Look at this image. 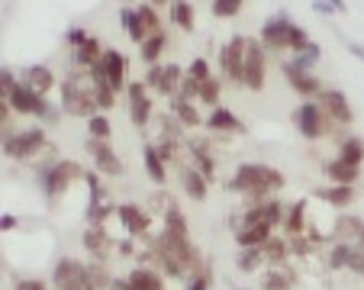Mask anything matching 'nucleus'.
Returning <instances> with one entry per match:
<instances>
[{"label": "nucleus", "instance_id": "obj_54", "mask_svg": "<svg viewBox=\"0 0 364 290\" xmlns=\"http://www.w3.org/2000/svg\"><path fill=\"white\" fill-rule=\"evenodd\" d=\"M345 45H348V52H351V55H355V58H361V62H364V48L358 45V42H345Z\"/></svg>", "mask_w": 364, "mask_h": 290}, {"label": "nucleus", "instance_id": "obj_51", "mask_svg": "<svg viewBox=\"0 0 364 290\" xmlns=\"http://www.w3.org/2000/svg\"><path fill=\"white\" fill-rule=\"evenodd\" d=\"M313 10H316V14H323V16H332V14H336L329 0H313Z\"/></svg>", "mask_w": 364, "mask_h": 290}, {"label": "nucleus", "instance_id": "obj_4", "mask_svg": "<svg viewBox=\"0 0 364 290\" xmlns=\"http://www.w3.org/2000/svg\"><path fill=\"white\" fill-rule=\"evenodd\" d=\"M39 178H42V187H46V197L48 200H55V197H62L75 181L87 178V171H84L77 161L62 159V161H46V165L39 168Z\"/></svg>", "mask_w": 364, "mask_h": 290}, {"label": "nucleus", "instance_id": "obj_8", "mask_svg": "<svg viewBox=\"0 0 364 290\" xmlns=\"http://www.w3.org/2000/svg\"><path fill=\"white\" fill-rule=\"evenodd\" d=\"M294 123H296V129H300L303 139L316 142V139H323L326 132H329V123H332V119L326 117L323 107H319L316 100H303V104L294 110Z\"/></svg>", "mask_w": 364, "mask_h": 290}, {"label": "nucleus", "instance_id": "obj_5", "mask_svg": "<svg viewBox=\"0 0 364 290\" xmlns=\"http://www.w3.org/2000/svg\"><path fill=\"white\" fill-rule=\"evenodd\" d=\"M4 100H7L10 110L20 113V117H39V119H48V123L55 119V107L48 104L39 90L29 87V84H16V87L10 90Z\"/></svg>", "mask_w": 364, "mask_h": 290}, {"label": "nucleus", "instance_id": "obj_24", "mask_svg": "<svg viewBox=\"0 0 364 290\" xmlns=\"http://www.w3.org/2000/svg\"><path fill=\"white\" fill-rule=\"evenodd\" d=\"M296 274L287 268V264H271L262 274V290H294Z\"/></svg>", "mask_w": 364, "mask_h": 290}, {"label": "nucleus", "instance_id": "obj_35", "mask_svg": "<svg viewBox=\"0 0 364 290\" xmlns=\"http://www.w3.org/2000/svg\"><path fill=\"white\" fill-rule=\"evenodd\" d=\"M171 20L178 29H184V33H193V26H197V16H193V7L191 0H171Z\"/></svg>", "mask_w": 364, "mask_h": 290}, {"label": "nucleus", "instance_id": "obj_2", "mask_svg": "<svg viewBox=\"0 0 364 290\" xmlns=\"http://www.w3.org/2000/svg\"><path fill=\"white\" fill-rule=\"evenodd\" d=\"M258 42H262L264 48H271V52H284V48H290V52H300L303 45H309V33L300 26V23H294L287 14H277L271 16V20H264L262 33H258Z\"/></svg>", "mask_w": 364, "mask_h": 290}, {"label": "nucleus", "instance_id": "obj_33", "mask_svg": "<svg viewBox=\"0 0 364 290\" xmlns=\"http://www.w3.org/2000/svg\"><path fill=\"white\" fill-rule=\"evenodd\" d=\"M168 48V36L165 33H159V36H149V39L139 45V58H142L145 65H159V58H161V52Z\"/></svg>", "mask_w": 364, "mask_h": 290}, {"label": "nucleus", "instance_id": "obj_32", "mask_svg": "<svg viewBox=\"0 0 364 290\" xmlns=\"http://www.w3.org/2000/svg\"><path fill=\"white\" fill-rule=\"evenodd\" d=\"M284 229H287L290 239L306 229V200H294L287 210H284Z\"/></svg>", "mask_w": 364, "mask_h": 290}, {"label": "nucleus", "instance_id": "obj_19", "mask_svg": "<svg viewBox=\"0 0 364 290\" xmlns=\"http://www.w3.org/2000/svg\"><path fill=\"white\" fill-rule=\"evenodd\" d=\"M206 129L210 132H229V136H242V132H245V126H242V119L235 117L232 110H229V107H213V113H210V117H206Z\"/></svg>", "mask_w": 364, "mask_h": 290}, {"label": "nucleus", "instance_id": "obj_28", "mask_svg": "<svg viewBox=\"0 0 364 290\" xmlns=\"http://www.w3.org/2000/svg\"><path fill=\"white\" fill-rule=\"evenodd\" d=\"M23 84H29L33 90H39V94L46 97L48 90L55 87V75H52V68H46V65H29V68L23 71Z\"/></svg>", "mask_w": 364, "mask_h": 290}, {"label": "nucleus", "instance_id": "obj_11", "mask_svg": "<svg viewBox=\"0 0 364 290\" xmlns=\"http://www.w3.org/2000/svg\"><path fill=\"white\" fill-rule=\"evenodd\" d=\"M52 281H55L58 290H94L87 264L75 262V258H58L55 271H52Z\"/></svg>", "mask_w": 364, "mask_h": 290}, {"label": "nucleus", "instance_id": "obj_20", "mask_svg": "<svg viewBox=\"0 0 364 290\" xmlns=\"http://www.w3.org/2000/svg\"><path fill=\"white\" fill-rule=\"evenodd\" d=\"M271 229L274 226H268V222H245L235 229V242H239V249H262L271 239Z\"/></svg>", "mask_w": 364, "mask_h": 290}, {"label": "nucleus", "instance_id": "obj_40", "mask_svg": "<svg viewBox=\"0 0 364 290\" xmlns=\"http://www.w3.org/2000/svg\"><path fill=\"white\" fill-rule=\"evenodd\" d=\"M87 132H90V139H107V142H110V136H113L110 117H107V113H97V117H90L87 119Z\"/></svg>", "mask_w": 364, "mask_h": 290}, {"label": "nucleus", "instance_id": "obj_7", "mask_svg": "<svg viewBox=\"0 0 364 290\" xmlns=\"http://www.w3.org/2000/svg\"><path fill=\"white\" fill-rule=\"evenodd\" d=\"M42 149H48V139L42 129H23V132L4 136V155H10V159H16V161L36 159Z\"/></svg>", "mask_w": 364, "mask_h": 290}, {"label": "nucleus", "instance_id": "obj_52", "mask_svg": "<svg viewBox=\"0 0 364 290\" xmlns=\"http://www.w3.org/2000/svg\"><path fill=\"white\" fill-rule=\"evenodd\" d=\"M0 229H4V232H7V229H16V216L14 213H4V216H0Z\"/></svg>", "mask_w": 364, "mask_h": 290}, {"label": "nucleus", "instance_id": "obj_56", "mask_svg": "<svg viewBox=\"0 0 364 290\" xmlns=\"http://www.w3.org/2000/svg\"><path fill=\"white\" fill-rule=\"evenodd\" d=\"M145 4H151V7H165V4H171V0H145Z\"/></svg>", "mask_w": 364, "mask_h": 290}, {"label": "nucleus", "instance_id": "obj_41", "mask_svg": "<svg viewBox=\"0 0 364 290\" xmlns=\"http://www.w3.org/2000/svg\"><path fill=\"white\" fill-rule=\"evenodd\" d=\"M220 94H223V84L216 81V77H210V81L200 84V97H197V100L213 110V107H220Z\"/></svg>", "mask_w": 364, "mask_h": 290}, {"label": "nucleus", "instance_id": "obj_45", "mask_svg": "<svg viewBox=\"0 0 364 290\" xmlns=\"http://www.w3.org/2000/svg\"><path fill=\"white\" fill-rule=\"evenodd\" d=\"M187 75L197 77V81H210V77H213V68H210L206 58H193V62L187 65Z\"/></svg>", "mask_w": 364, "mask_h": 290}, {"label": "nucleus", "instance_id": "obj_16", "mask_svg": "<svg viewBox=\"0 0 364 290\" xmlns=\"http://www.w3.org/2000/svg\"><path fill=\"white\" fill-rule=\"evenodd\" d=\"M126 97H129V119L142 129L151 119V97H149V84L145 81H132L126 87Z\"/></svg>", "mask_w": 364, "mask_h": 290}, {"label": "nucleus", "instance_id": "obj_36", "mask_svg": "<svg viewBox=\"0 0 364 290\" xmlns=\"http://www.w3.org/2000/svg\"><path fill=\"white\" fill-rule=\"evenodd\" d=\"M161 229H168V232L174 235H191V226H187V216L181 213L174 203H168L165 213H161Z\"/></svg>", "mask_w": 364, "mask_h": 290}, {"label": "nucleus", "instance_id": "obj_43", "mask_svg": "<svg viewBox=\"0 0 364 290\" xmlns=\"http://www.w3.org/2000/svg\"><path fill=\"white\" fill-rule=\"evenodd\" d=\"M242 7H245V0H213V16L216 20H232V16H239Z\"/></svg>", "mask_w": 364, "mask_h": 290}, {"label": "nucleus", "instance_id": "obj_50", "mask_svg": "<svg viewBox=\"0 0 364 290\" xmlns=\"http://www.w3.org/2000/svg\"><path fill=\"white\" fill-rule=\"evenodd\" d=\"M16 290H48V287L39 277H23V281H16Z\"/></svg>", "mask_w": 364, "mask_h": 290}, {"label": "nucleus", "instance_id": "obj_22", "mask_svg": "<svg viewBox=\"0 0 364 290\" xmlns=\"http://www.w3.org/2000/svg\"><path fill=\"white\" fill-rule=\"evenodd\" d=\"M81 242H84V249H87L97 262H103V258L110 255V249H113V239L107 235V229L103 226H87L84 229V235H81Z\"/></svg>", "mask_w": 364, "mask_h": 290}, {"label": "nucleus", "instance_id": "obj_15", "mask_svg": "<svg viewBox=\"0 0 364 290\" xmlns=\"http://www.w3.org/2000/svg\"><path fill=\"white\" fill-rule=\"evenodd\" d=\"M281 71H284V77L290 81V87H294L300 97H313V100H316V97L323 94V81H319L313 71L300 68V65H294V62H284Z\"/></svg>", "mask_w": 364, "mask_h": 290}, {"label": "nucleus", "instance_id": "obj_37", "mask_svg": "<svg viewBox=\"0 0 364 290\" xmlns=\"http://www.w3.org/2000/svg\"><path fill=\"white\" fill-rule=\"evenodd\" d=\"M235 264H239V271H245V274H255L258 268H264V264H268V258H264L262 249H239Z\"/></svg>", "mask_w": 364, "mask_h": 290}, {"label": "nucleus", "instance_id": "obj_39", "mask_svg": "<svg viewBox=\"0 0 364 290\" xmlns=\"http://www.w3.org/2000/svg\"><path fill=\"white\" fill-rule=\"evenodd\" d=\"M319 58H323V48H319L316 42H309V45L300 48V52H294V58H290V62L300 65V68H306V71H313L319 65Z\"/></svg>", "mask_w": 364, "mask_h": 290}, {"label": "nucleus", "instance_id": "obj_14", "mask_svg": "<svg viewBox=\"0 0 364 290\" xmlns=\"http://www.w3.org/2000/svg\"><path fill=\"white\" fill-rule=\"evenodd\" d=\"M316 104L323 107V113L332 119V123L338 126H348L351 119H355V113H351V104H348V97L342 94V90L336 87H323V94L316 97Z\"/></svg>", "mask_w": 364, "mask_h": 290}, {"label": "nucleus", "instance_id": "obj_18", "mask_svg": "<svg viewBox=\"0 0 364 290\" xmlns=\"http://www.w3.org/2000/svg\"><path fill=\"white\" fill-rule=\"evenodd\" d=\"M332 242H342V245H361L364 242V220L358 216H338L336 229H332Z\"/></svg>", "mask_w": 364, "mask_h": 290}, {"label": "nucleus", "instance_id": "obj_21", "mask_svg": "<svg viewBox=\"0 0 364 290\" xmlns=\"http://www.w3.org/2000/svg\"><path fill=\"white\" fill-rule=\"evenodd\" d=\"M181 187H184V193L191 197V200H206V184H210V178H206L203 171H197L193 165H181Z\"/></svg>", "mask_w": 364, "mask_h": 290}, {"label": "nucleus", "instance_id": "obj_10", "mask_svg": "<svg viewBox=\"0 0 364 290\" xmlns=\"http://www.w3.org/2000/svg\"><path fill=\"white\" fill-rule=\"evenodd\" d=\"M220 71L223 81L242 84V77H245V36H232L220 48Z\"/></svg>", "mask_w": 364, "mask_h": 290}, {"label": "nucleus", "instance_id": "obj_29", "mask_svg": "<svg viewBox=\"0 0 364 290\" xmlns=\"http://www.w3.org/2000/svg\"><path fill=\"white\" fill-rule=\"evenodd\" d=\"M171 113H174V119H178L184 129H197V126L206 123V119L197 113V107H193L191 100H184V97H171Z\"/></svg>", "mask_w": 364, "mask_h": 290}, {"label": "nucleus", "instance_id": "obj_44", "mask_svg": "<svg viewBox=\"0 0 364 290\" xmlns=\"http://www.w3.org/2000/svg\"><path fill=\"white\" fill-rule=\"evenodd\" d=\"M348 262H351V245H342V242H332L329 268H332V271H342V268H348Z\"/></svg>", "mask_w": 364, "mask_h": 290}, {"label": "nucleus", "instance_id": "obj_3", "mask_svg": "<svg viewBox=\"0 0 364 290\" xmlns=\"http://www.w3.org/2000/svg\"><path fill=\"white\" fill-rule=\"evenodd\" d=\"M119 23H123L126 36H129L136 45H142L149 36L165 33V26H161V16H159V7H151V4L119 7Z\"/></svg>", "mask_w": 364, "mask_h": 290}, {"label": "nucleus", "instance_id": "obj_34", "mask_svg": "<svg viewBox=\"0 0 364 290\" xmlns=\"http://www.w3.org/2000/svg\"><path fill=\"white\" fill-rule=\"evenodd\" d=\"M338 159L348 161V165L361 168V161H364V139L361 136H345L342 142H338Z\"/></svg>", "mask_w": 364, "mask_h": 290}, {"label": "nucleus", "instance_id": "obj_1", "mask_svg": "<svg viewBox=\"0 0 364 290\" xmlns=\"http://www.w3.org/2000/svg\"><path fill=\"white\" fill-rule=\"evenodd\" d=\"M284 187V174L271 165H262V161H245V165L235 168L232 181H229V190L232 193H245V197H255L258 203H264V197Z\"/></svg>", "mask_w": 364, "mask_h": 290}, {"label": "nucleus", "instance_id": "obj_25", "mask_svg": "<svg viewBox=\"0 0 364 290\" xmlns=\"http://www.w3.org/2000/svg\"><path fill=\"white\" fill-rule=\"evenodd\" d=\"M103 52H107V48L100 45V39H97V36H90L81 48H75V58H71V62H75V68L90 71V68H97V65H100Z\"/></svg>", "mask_w": 364, "mask_h": 290}, {"label": "nucleus", "instance_id": "obj_30", "mask_svg": "<svg viewBox=\"0 0 364 290\" xmlns=\"http://www.w3.org/2000/svg\"><path fill=\"white\" fill-rule=\"evenodd\" d=\"M142 159H145V174L151 178V184H165L168 181V168H165V159L159 155V145H145L142 149Z\"/></svg>", "mask_w": 364, "mask_h": 290}, {"label": "nucleus", "instance_id": "obj_23", "mask_svg": "<svg viewBox=\"0 0 364 290\" xmlns=\"http://www.w3.org/2000/svg\"><path fill=\"white\" fill-rule=\"evenodd\" d=\"M187 155L193 159L197 171H203L206 178L216 174V161H213V152H210V142H203V139H187Z\"/></svg>", "mask_w": 364, "mask_h": 290}, {"label": "nucleus", "instance_id": "obj_48", "mask_svg": "<svg viewBox=\"0 0 364 290\" xmlns=\"http://www.w3.org/2000/svg\"><path fill=\"white\" fill-rule=\"evenodd\" d=\"M187 290H210V274H206V271H200V274H191V281H187Z\"/></svg>", "mask_w": 364, "mask_h": 290}, {"label": "nucleus", "instance_id": "obj_17", "mask_svg": "<svg viewBox=\"0 0 364 290\" xmlns=\"http://www.w3.org/2000/svg\"><path fill=\"white\" fill-rule=\"evenodd\" d=\"M117 216H119V222H123V229L129 235H145L151 229V216L145 213L142 207H136V203H123V207H117Z\"/></svg>", "mask_w": 364, "mask_h": 290}, {"label": "nucleus", "instance_id": "obj_31", "mask_svg": "<svg viewBox=\"0 0 364 290\" xmlns=\"http://www.w3.org/2000/svg\"><path fill=\"white\" fill-rule=\"evenodd\" d=\"M316 197H323L329 207L336 210H345L355 203V187H345V184H332V187H319Z\"/></svg>", "mask_w": 364, "mask_h": 290}, {"label": "nucleus", "instance_id": "obj_9", "mask_svg": "<svg viewBox=\"0 0 364 290\" xmlns=\"http://www.w3.org/2000/svg\"><path fill=\"white\" fill-rule=\"evenodd\" d=\"M264 81H268V58H264V45L258 39H248L245 36V84L248 90H264Z\"/></svg>", "mask_w": 364, "mask_h": 290}, {"label": "nucleus", "instance_id": "obj_13", "mask_svg": "<svg viewBox=\"0 0 364 290\" xmlns=\"http://www.w3.org/2000/svg\"><path fill=\"white\" fill-rule=\"evenodd\" d=\"M87 152L94 155V165L100 174H110V178H123L126 174V165L117 152L110 149L107 139H87Z\"/></svg>", "mask_w": 364, "mask_h": 290}, {"label": "nucleus", "instance_id": "obj_49", "mask_svg": "<svg viewBox=\"0 0 364 290\" xmlns=\"http://www.w3.org/2000/svg\"><path fill=\"white\" fill-rule=\"evenodd\" d=\"M14 87H16V75L10 68H4V71H0V90H4V97H7Z\"/></svg>", "mask_w": 364, "mask_h": 290}, {"label": "nucleus", "instance_id": "obj_42", "mask_svg": "<svg viewBox=\"0 0 364 290\" xmlns=\"http://www.w3.org/2000/svg\"><path fill=\"white\" fill-rule=\"evenodd\" d=\"M87 274H90V284H94V290H110L113 274L103 268L100 262H90V264H87Z\"/></svg>", "mask_w": 364, "mask_h": 290}, {"label": "nucleus", "instance_id": "obj_38", "mask_svg": "<svg viewBox=\"0 0 364 290\" xmlns=\"http://www.w3.org/2000/svg\"><path fill=\"white\" fill-rule=\"evenodd\" d=\"M262 252H264V258H268V264H284L287 262V255H290V242L287 239H274V235H271V239L262 245Z\"/></svg>", "mask_w": 364, "mask_h": 290}, {"label": "nucleus", "instance_id": "obj_55", "mask_svg": "<svg viewBox=\"0 0 364 290\" xmlns=\"http://www.w3.org/2000/svg\"><path fill=\"white\" fill-rule=\"evenodd\" d=\"M332 4V10H336V14H345V0H329Z\"/></svg>", "mask_w": 364, "mask_h": 290}, {"label": "nucleus", "instance_id": "obj_6", "mask_svg": "<svg viewBox=\"0 0 364 290\" xmlns=\"http://www.w3.org/2000/svg\"><path fill=\"white\" fill-rule=\"evenodd\" d=\"M126 55L119 52V48H107L100 58V65L97 68H90V77H94L97 87H113L119 94V90H126L129 84H126Z\"/></svg>", "mask_w": 364, "mask_h": 290}, {"label": "nucleus", "instance_id": "obj_27", "mask_svg": "<svg viewBox=\"0 0 364 290\" xmlns=\"http://www.w3.org/2000/svg\"><path fill=\"white\" fill-rule=\"evenodd\" d=\"M326 174H329L332 184L355 187V181L361 178V168H358V165H348V161H342V159H332V161H326Z\"/></svg>", "mask_w": 364, "mask_h": 290}, {"label": "nucleus", "instance_id": "obj_47", "mask_svg": "<svg viewBox=\"0 0 364 290\" xmlns=\"http://www.w3.org/2000/svg\"><path fill=\"white\" fill-rule=\"evenodd\" d=\"M87 39H90V33H87L84 26H71V29H68V42H71L75 48H81Z\"/></svg>", "mask_w": 364, "mask_h": 290}, {"label": "nucleus", "instance_id": "obj_12", "mask_svg": "<svg viewBox=\"0 0 364 290\" xmlns=\"http://www.w3.org/2000/svg\"><path fill=\"white\" fill-rule=\"evenodd\" d=\"M184 75H187V71L181 68V65H174V62H168V65H151L149 75H145V84H149V87H155L159 94H165V97H178Z\"/></svg>", "mask_w": 364, "mask_h": 290}, {"label": "nucleus", "instance_id": "obj_53", "mask_svg": "<svg viewBox=\"0 0 364 290\" xmlns=\"http://www.w3.org/2000/svg\"><path fill=\"white\" fill-rule=\"evenodd\" d=\"M110 290H132V287H129V281H126V277H113Z\"/></svg>", "mask_w": 364, "mask_h": 290}, {"label": "nucleus", "instance_id": "obj_26", "mask_svg": "<svg viewBox=\"0 0 364 290\" xmlns=\"http://www.w3.org/2000/svg\"><path fill=\"white\" fill-rule=\"evenodd\" d=\"M126 281H129L132 290H168L165 281H161V274L155 268H149V264H139V268H132Z\"/></svg>", "mask_w": 364, "mask_h": 290}, {"label": "nucleus", "instance_id": "obj_46", "mask_svg": "<svg viewBox=\"0 0 364 290\" xmlns=\"http://www.w3.org/2000/svg\"><path fill=\"white\" fill-rule=\"evenodd\" d=\"M97 104H100V113L113 110V104H117V90L113 87H97Z\"/></svg>", "mask_w": 364, "mask_h": 290}]
</instances>
